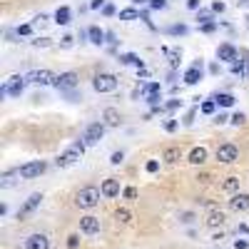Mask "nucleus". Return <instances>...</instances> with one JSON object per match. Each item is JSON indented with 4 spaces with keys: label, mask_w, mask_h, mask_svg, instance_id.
Returning <instances> with one entry per match:
<instances>
[{
    "label": "nucleus",
    "mask_w": 249,
    "mask_h": 249,
    "mask_svg": "<svg viewBox=\"0 0 249 249\" xmlns=\"http://www.w3.org/2000/svg\"><path fill=\"white\" fill-rule=\"evenodd\" d=\"M100 197H105V195H102V190H97V187H82V190L77 192L75 204L80 207V210H92V207L100 204Z\"/></svg>",
    "instance_id": "nucleus-1"
},
{
    "label": "nucleus",
    "mask_w": 249,
    "mask_h": 249,
    "mask_svg": "<svg viewBox=\"0 0 249 249\" xmlns=\"http://www.w3.org/2000/svg\"><path fill=\"white\" fill-rule=\"evenodd\" d=\"M92 88H95V92H115L117 90V77L112 72H100L92 80Z\"/></svg>",
    "instance_id": "nucleus-2"
},
{
    "label": "nucleus",
    "mask_w": 249,
    "mask_h": 249,
    "mask_svg": "<svg viewBox=\"0 0 249 249\" xmlns=\"http://www.w3.org/2000/svg\"><path fill=\"white\" fill-rule=\"evenodd\" d=\"M25 77H20V75H13V77H8L5 82H3V95H10V97H20L23 95V88H25Z\"/></svg>",
    "instance_id": "nucleus-3"
},
{
    "label": "nucleus",
    "mask_w": 249,
    "mask_h": 249,
    "mask_svg": "<svg viewBox=\"0 0 249 249\" xmlns=\"http://www.w3.org/2000/svg\"><path fill=\"white\" fill-rule=\"evenodd\" d=\"M48 170V164L43 162V160H37V162H28V164H23L18 172H20V177L23 179H35V177H40Z\"/></svg>",
    "instance_id": "nucleus-4"
},
{
    "label": "nucleus",
    "mask_w": 249,
    "mask_h": 249,
    "mask_svg": "<svg viewBox=\"0 0 249 249\" xmlns=\"http://www.w3.org/2000/svg\"><path fill=\"white\" fill-rule=\"evenodd\" d=\"M105 127H107L105 122H90L88 127H85V135H82V140H85L88 144H97V142L102 140V135H105Z\"/></svg>",
    "instance_id": "nucleus-5"
},
{
    "label": "nucleus",
    "mask_w": 249,
    "mask_h": 249,
    "mask_svg": "<svg viewBox=\"0 0 249 249\" xmlns=\"http://www.w3.org/2000/svg\"><path fill=\"white\" fill-rule=\"evenodd\" d=\"M77 72H60V75H55V82H53V85L60 90V92H65V90H72V88H77Z\"/></svg>",
    "instance_id": "nucleus-6"
},
{
    "label": "nucleus",
    "mask_w": 249,
    "mask_h": 249,
    "mask_svg": "<svg viewBox=\"0 0 249 249\" xmlns=\"http://www.w3.org/2000/svg\"><path fill=\"white\" fill-rule=\"evenodd\" d=\"M217 160H219L222 164H232V162L239 160V150L234 147V144L224 142V144H219V147H217Z\"/></svg>",
    "instance_id": "nucleus-7"
},
{
    "label": "nucleus",
    "mask_w": 249,
    "mask_h": 249,
    "mask_svg": "<svg viewBox=\"0 0 249 249\" xmlns=\"http://www.w3.org/2000/svg\"><path fill=\"white\" fill-rule=\"evenodd\" d=\"M40 202H43V195H40V192L30 195V197L25 199V204H23V207H20V210H18V219H25L28 214H33V212L37 210V207H40Z\"/></svg>",
    "instance_id": "nucleus-8"
},
{
    "label": "nucleus",
    "mask_w": 249,
    "mask_h": 249,
    "mask_svg": "<svg viewBox=\"0 0 249 249\" xmlns=\"http://www.w3.org/2000/svg\"><path fill=\"white\" fill-rule=\"evenodd\" d=\"M25 80L33 82V85H53V82H55V75H53L50 70H33Z\"/></svg>",
    "instance_id": "nucleus-9"
},
{
    "label": "nucleus",
    "mask_w": 249,
    "mask_h": 249,
    "mask_svg": "<svg viewBox=\"0 0 249 249\" xmlns=\"http://www.w3.org/2000/svg\"><path fill=\"white\" fill-rule=\"evenodd\" d=\"M80 157H82V152H80L77 147H70V150H65L62 155H57L55 164H57V167H70V164H75Z\"/></svg>",
    "instance_id": "nucleus-10"
},
{
    "label": "nucleus",
    "mask_w": 249,
    "mask_h": 249,
    "mask_svg": "<svg viewBox=\"0 0 249 249\" xmlns=\"http://www.w3.org/2000/svg\"><path fill=\"white\" fill-rule=\"evenodd\" d=\"M80 232H82V234H97V232H100V219L92 217V214L82 217V219H80Z\"/></svg>",
    "instance_id": "nucleus-11"
},
{
    "label": "nucleus",
    "mask_w": 249,
    "mask_h": 249,
    "mask_svg": "<svg viewBox=\"0 0 249 249\" xmlns=\"http://www.w3.org/2000/svg\"><path fill=\"white\" fill-rule=\"evenodd\" d=\"M230 210H232V212H247V210H249V195H244V192L232 195V199H230Z\"/></svg>",
    "instance_id": "nucleus-12"
},
{
    "label": "nucleus",
    "mask_w": 249,
    "mask_h": 249,
    "mask_svg": "<svg viewBox=\"0 0 249 249\" xmlns=\"http://www.w3.org/2000/svg\"><path fill=\"white\" fill-rule=\"evenodd\" d=\"M25 249H50L48 234H30L25 239Z\"/></svg>",
    "instance_id": "nucleus-13"
},
{
    "label": "nucleus",
    "mask_w": 249,
    "mask_h": 249,
    "mask_svg": "<svg viewBox=\"0 0 249 249\" xmlns=\"http://www.w3.org/2000/svg\"><path fill=\"white\" fill-rule=\"evenodd\" d=\"M217 57H219V60H224V62H237L239 53H237V48H234V45L224 43V45H219V48H217Z\"/></svg>",
    "instance_id": "nucleus-14"
},
{
    "label": "nucleus",
    "mask_w": 249,
    "mask_h": 249,
    "mask_svg": "<svg viewBox=\"0 0 249 249\" xmlns=\"http://www.w3.org/2000/svg\"><path fill=\"white\" fill-rule=\"evenodd\" d=\"M100 190H102V195H105L107 199H112V197L120 195V182H117V179H105Z\"/></svg>",
    "instance_id": "nucleus-15"
},
{
    "label": "nucleus",
    "mask_w": 249,
    "mask_h": 249,
    "mask_svg": "<svg viewBox=\"0 0 249 249\" xmlns=\"http://www.w3.org/2000/svg\"><path fill=\"white\" fill-rule=\"evenodd\" d=\"M88 37H90L92 45H102V43H105V37H107V33L102 28H97V25H90L88 28Z\"/></svg>",
    "instance_id": "nucleus-16"
},
{
    "label": "nucleus",
    "mask_w": 249,
    "mask_h": 249,
    "mask_svg": "<svg viewBox=\"0 0 249 249\" xmlns=\"http://www.w3.org/2000/svg\"><path fill=\"white\" fill-rule=\"evenodd\" d=\"M102 120H105V124L107 127H120V110H115V107H107L105 112H102Z\"/></svg>",
    "instance_id": "nucleus-17"
},
{
    "label": "nucleus",
    "mask_w": 249,
    "mask_h": 249,
    "mask_svg": "<svg viewBox=\"0 0 249 249\" xmlns=\"http://www.w3.org/2000/svg\"><path fill=\"white\" fill-rule=\"evenodd\" d=\"M120 62H122V65H135L137 70H144V62H142L140 55H135V53H124V55H120Z\"/></svg>",
    "instance_id": "nucleus-18"
},
{
    "label": "nucleus",
    "mask_w": 249,
    "mask_h": 249,
    "mask_svg": "<svg viewBox=\"0 0 249 249\" xmlns=\"http://www.w3.org/2000/svg\"><path fill=\"white\" fill-rule=\"evenodd\" d=\"M202 80V68H190V70H187L184 72V85H197V82Z\"/></svg>",
    "instance_id": "nucleus-19"
},
{
    "label": "nucleus",
    "mask_w": 249,
    "mask_h": 249,
    "mask_svg": "<svg viewBox=\"0 0 249 249\" xmlns=\"http://www.w3.org/2000/svg\"><path fill=\"white\" fill-rule=\"evenodd\" d=\"M222 224H224V212L210 210V214H207V227H222Z\"/></svg>",
    "instance_id": "nucleus-20"
},
{
    "label": "nucleus",
    "mask_w": 249,
    "mask_h": 249,
    "mask_svg": "<svg viewBox=\"0 0 249 249\" xmlns=\"http://www.w3.org/2000/svg\"><path fill=\"white\" fill-rule=\"evenodd\" d=\"M70 18H72V10H70L68 5H62V8H57V13H55V23H57V25H68Z\"/></svg>",
    "instance_id": "nucleus-21"
},
{
    "label": "nucleus",
    "mask_w": 249,
    "mask_h": 249,
    "mask_svg": "<svg viewBox=\"0 0 249 249\" xmlns=\"http://www.w3.org/2000/svg\"><path fill=\"white\" fill-rule=\"evenodd\" d=\"M162 160L167 162V164H175V162H179L182 160V152H179V147H167L162 152Z\"/></svg>",
    "instance_id": "nucleus-22"
},
{
    "label": "nucleus",
    "mask_w": 249,
    "mask_h": 249,
    "mask_svg": "<svg viewBox=\"0 0 249 249\" xmlns=\"http://www.w3.org/2000/svg\"><path fill=\"white\" fill-rule=\"evenodd\" d=\"M212 100L217 102L219 107H232V105H234V97H232L230 92H219V95H214Z\"/></svg>",
    "instance_id": "nucleus-23"
},
{
    "label": "nucleus",
    "mask_w": 249,
    "mask_h": 249,
    "mask_svg": "<svg viewBox=\"0 0 249 249\" xmlns=\"http://www.w3.org/2000/svg\"><path fill=\"white\" fill-rule=\"evenodd\" d=\"M204 160H207V150H204V147H195V150L190 152V162H192V164H202Z\"/></svg>",
    "instance_id": "nucleus-24"
},
{
    "label": "nucleus",
    "mask_w": 249,
    "mask_h": 249,
    "mask_svg": "<svg viewBox=\"0 0 249 249\" xmlns=\"http://www.w3.org/2000/svg\"><path fill=\"white\" fill-rule=\"evenodd\" d=\"M137 18H140V10H137V8H124V10H120V20H124V23L137 20Z\"/></svg>",
    "instance_id": "nucleus-25"
},
{
    "label": "nucleus",
    "mask_w": 249,
    "mask_h": 249,
    "mask_svg": "<svg viewBox=\"0 0 249 249\" xmlns=\"http://www.w3.org/2000/svg\"><path fill=\"white\" fill-rule=\"evenodd\" d=\"M222 187H224V192H232V195H237V190H239V177H227Z\"/></svg>",
    "instance_id": "nucleus-26"
},
{
    "label": "nucleus",
    "mask_w": 249,
    "mask_h": 249,
    "mask_svg": "<svg viewBox=\"0 0 249 249\" xmlns=\"http://www.w3.org/2000/svg\"><path fill=\"white\" fill-rule=\"evenodd\" d=\"M164 53L170 55V65L177 68V65H179V60H182V50H179V48H175V50H167V48H164Z\"/></svg>",
    "instance_id": "nucleus-27"
},
{
    "label": "nucleus",
    "mask_w": 249,
    "mask_h": 249,
    "mask_svg": "<svg viewBox=\"0 0 249 249\" xmlns=\"http://www.w3.org/2000/svg\"><path fill=\"white\" fill-rule=\"evenodd\" d=\"M115 219H117V222H122V224H127V222H132V214H130V210L120 207V210L115 212Z\"/></svg>",
    "instance_id": "nucleus-28"
},
{
    "label": "nucleus",
    "mask_w": 249,
    "mask_h": 249,
    "mask_svg": "<svg viewBox=\"0 0 249 249\" xmlns=\"http://www.w3.org/2000/svg\"><path fill=\"white\" fill-rule=\"evenodd\" d=\"M15 175L20 177V172H5V175H3V182H0V187H3V190H5V187H13V182H15L13 177H15Z\"/></svg>",
    "instance_id": "nucleus-29"
},
{
    "label": "nucleus",
    "mask_w": 249,
    "mask_h": 249,
    "mask_svg": "<svg viewBox=\"0 0 249 249\" xmlns=\"http://www.w3.org/2000/svg\"><path fill=\"white\" fill-rule=\"evenodd\" d=\"M214 107H217V102H214V100L202 102V112H204V115H212V112H214Z\"/></svg>",
    "instance_id": "nucleus-30"
},
{
    "label": "nucleus",
    "mask_w": 249,
    "mask_h": 249,
    "mask_svg": "<svg viewBox=\"0 0 249 249\" xmlns=\"http://www.w3.org/2000/svg\"><path fill=\"white\" fill-rule=\"evenodd\" d=\"M230 122L234 124V127H239V124H244V122H247V115H244V112H234Z\"/></svg>",
    "instance_id": "nucleus-31"
},
{
    "label": "nucleus",
    "mask_w": 249,
    "mask_h": 249,
    "mask_svg": "<svg viewBox=\"0 0 249 249\" xmlns=\"http://www.w3.org/2000/svg\"><path fill=\"white\" fill-rule=\"evenodd\" d=\"M244 72H247V70H244V62H242V60L232 62V75H239V77H242Z\"/></svg>",
    "instance_id": "nucleus-32"
},
{
    "label": "nucleus",
    "mask_w": 249,
    "mask_h": 249,
    "mask_svg": "<svg viewBox=\"0 0 249 249\" xmlns=\"http://www.w3.org/2000/svg\"><path fill=\"white\" fill-rule=\"evenodd\" d=\"M33 28H35L33 23H25V25H20V28H18V35H23V37H28V35H33Z\"/></svg>",
    "instance_id": "nucleus-33"
},
{
    "label": "nucleus",
    "mask_w": 249,
    "mask_h": 249,
    "mask_svg": "<svg viewBox=\"0 0 249 249\" xmlns=\"http://www.w3.org/2000/svg\"><path fill=\"white\" fill-rule=\"evenodd\" d=\"M155 92H162V88H160V82H150V85L144 88V95H155Z\"/></svg>",
    "instance_id": "nucleus-34"
},
{
    "label": "nucleus",
    "mask_w": 249,
    "mask_h": 249,
    "mask_svg": "<svg viewBox=\"0 0 249 249\" xmlns=\"http://www.w3.org/2000/svg\"><path fill=\"white\" fill-rule=\"evenodd\" d=\"M150 8L152 10H164L167 8V0H150Z\"/></svg>",
    "instance_id": "nucleus-35"
},
{
    "label": "nucleus",
    "mask_w": 249,
    "mask_h": 249,
    "mask_svg": "<svg viewBox=\"0 0 249 249\" xmlns=\"http://www.w3.org/2000/svg\"><path fill=\"white\" fill-rule=\"evenodd\" d=\"M167 33L170 35H184L187 33V25H172V28H167Z\"/></svg>",
    "instance_id": "nucleus-36"
},
{
    "label": "nucleus",
    "mask_w": 249,
    "mask_h": 249,
    "mask_svg": "<svg viewBox=\"0 0 249 249\" xmlns=\"http://www.w3.org/2000/svg\"><path fill=\"white\" fill-rule=\"evenodd\" d=\"M144 170H147V172H150V175H155V172H157V170H160V162H157V160H150V162H147V164H144Z\"/></svg>",
    "instance_id": "nucleus-37"
},
{
    "label": "nucleus",
    "mask_w": 249,
    "mask_h": 249,
    "mask_svg": "<svg viewBox=\"0 0 249 249\" xmlns=\"http://www.w3.org/2000/svg\"><path fill=\"white\" fill-rule=\"evenodd\" d=\"M72 43H75L72 35H62L60 37V48H72Z\"/></svg>",
    "instance_id": "nucleus-38"
},
{
    "label": "nucleus",
    "mask_w": 249,
    "mask_h": 249,
    "mask_svg": "<svg viewBox=\"0 0 249 249\" xmlns=\"http://www.w3.org/2000/svg\"><path fill=\"white\" fill-rule=\"evenodd\" d=\"M197 20H199V23H210V20H212L210 10H199V13H197Z\"/></svg>",
    "instance_id": "nucleus-39"
},
{
    "label": "nucleus",
    "mask_w": 249,
    "mask_h": 249,
    "mask_svg": "<svg viewBox=\"0 0 249 249\" xmlns=\"http://www.w3.org/2000/svg\"><path fill=\"white\" fill-rule=\"evenodd\" d=\"M33 45L35 48H50V40L48 37H37V40H33Z\"/></svg>",
    "instance_id": "nucleus-40"
},
{
    "label": "nucleus",
    "mask_w": 249,
    "mask_h": 249,
    "mask_svg": "<svg viewBox=\"0 0 249 249\" xmlns=\"http://www.w3.org/2000/svg\"><path fill=\"white\" fill-rule=\"evenodd\" d=\"M179 127V122L177 120H167V122H164V130H167V132H175Z\"/></svg>",
    "instance_id": "nucleus-41"
},
{
    "label": "nucleus",
    "mask_w": 249,
    "mask_h": 249,
    "mask_svg": "<svg viewBox=\"0 0 249 249\" xmlns=\"http://www.w3.org/2000/svg\"><path fill=\"white\" fill-rule=\"evenodd\" d=\"M122 160H124V152H122V150H120V152H112V157H110V162H112V164H120Z\"/></svg>",
    "instance_id": "nucleus-42"
},
{
    "label": "nucleus",
    "mask_w": 249,
    "mask_h": 249,
    "mask_svg": "<svg viewBox=\"0 0 249 249\" xmlns=\"http://www.w3.org/2000/svg\"><path fill=\"white\" fill-rule=\"evenodd\" d=\"M77 244H80V237H77V234H70V237H68V247H70V249H77Z\"/></svg>",
    "instance_id": "nucleus-43"
},
{
    "label": "nucleus",
    "mask_w": 249,
    "mask_h": 249,
    "mask_svg": "<svg viewBox=\"0 0 249 249\" xmlns=\"http://www.w3.org/2000/svg\"><path fill=\"white\" fill-rule=\"evenodd\" d=\"M107 3L105 0H90V10H100V8H105Z\"/></svg>",
    "instance_id": "nucleus-44"
},
{
    "label": "nucleus",
    "mask_w": 249,
    "mask_h": 249,
    "mask_svg": "<svg viewBox=\"0 0 249 249\" xmlns=\"http://www.w3.org/2000/svg\"><path fill=\"white\" fill-rule=\"evenodd\" d=\"M102 15H105V18H112V15H115V5H112V3H107L105 8H102Z\"/></svg>",
    "instance_id": "nucleus-45"
},
{
    "label": "nucleus",
    "mask_w": 249,
    "mask_h": 249,
    "mask_svg": "<svg viewBox=\"0 0 249 249\" xmlns=\"http://www.w3.org/2000/svg\"><path fill=\"white\" fill-rule=\"evenodd\" d=\"M179 105H182V100H170L167 105H164V110H177Z\"/></svg>",
    "instance_id": "nucleus-46"
},
{
    "label": "nucleus",
    "mask_w": 249,
    "mask_h": 249,
    "mask_svg": "<svg viewBox=\"0 0 249 249\" xmlns=\"http://www.w3.org/2000/svg\"><path fill=\"white\" fill-rule=\"evenodd\" d=\"M230 120H232V117H227L224 112H219V115L214 117V122H217V124H227V122H230Z\"/></svg>",
    "instance_id": "nucleus-47"
},
{
    "label": "nucleus",
    "mask_w": 249,
    "mask_h": 249,
    "mask_svg": "<svg viewBox=\"0 0 249 249\" xmlns=\"http://www.w3.org/2000/svg\"><path fill=\"white\" fill-rule=\"evenodd\" d=\"M122 195L127 197V199H135V197H137V190H135V187H127V190H124Z\"/></svg>",
    "instance_id": "nucleus-48"
},
{
    "label": "nucleus",
    "mask_w": 249,
    "mask_h": 249,
    "mask_svg": "<svg viewBox=\"0 0 249 249\" xmlns=\"http://www.w3.org/2000/svg\"><path fill=\"white\" fill-rule=\"evenodd\" d=\"M199 5H202V0H187V8L190 10H199Z\"/></svg>",
    "instance_id": "nucleus-49"
},
{
    "label": "nucleus",
    "mask_w": 249,
    "mask_h": 249,
    "mask_svg": "<svg viewBox=\"0 0 249 249\" xmlns=\"http://www.w3.org/2000/svg\"><path fill=\"white\" fill-rule=\"evenodd\" d=\"M212 13H224V3H222V0H217V3H212Z\"/></svg>",
    "instance_id": "nucleus-50"
},
{
    "label": "nucleus",
    "mask_w": 249,
    "mask_h": 249,
    "mask_svg": "<svg viewBox=\"0 0 249 249\" xmlns=\"http://www.w3.org/2000/svg\"><path fill=\"white\" fill-rule=\"evenodd\" d=\"M45 20H48V15H43V13H40V15L33 20V25H45Z\"/></svg>",
    "instance_id": "nucleus-51"
},
{
    "label": "nucleus",
    "mask_w": 249,
    "mask_h": 249,
    "mask_svg": "<svg viewBox=\"0 0 249 249\" xmlns=\"http://www.w3.org/2000/svg\"><path fill=\"white\" fill-rule=\"evenodd\" d=\"M192 219H195V214H192V212H184V214L179 217V222H184V224H190Z\"/></svg>",
    "instance_id": "nucleus-52"
},
{
    "label": "nucleus",
    "mask_w": 249,
    "mask_h": 249,
    "mask_svg": "<svg viewBox=\"0 0 249 249\" xmlns=\"http://www.w3.org/2000/svg\"><path fill=\"white\" fill-rule=\"evenodd\" d=\"M214 30H217L214 23H204V25H202V33H214Z\"/></svg>",
    "instance_id": "nucleus-53"
},
{
    "label": "nucleus",
    "mask_w": 249,
    "mask_h": 249,
    "mask_svg": "<svg viewBox=\"0 0 249 249\" xmlns=\"http://www.w3.org/2000/svg\"><path fill=\"white\" fill-rule=\"evenodd\" d=\"M234 249H249V242H244V239H237V242H234Z\"/></svg>",
    "instance_id": "nucleus-54"
},
{
    "label": "nucleus",
    "mask_w": 249,
    "mask_h": 249,
    "mask_svg": "<svg viewBox=\"0 0 249 249\" xmlns=\"http://www.w3.org/2000/svg\"><path fill=\"white\" fill-rule=\"evenodd\" d=\"M195 115H197V110H190V115L184 117V124H192L195 122Z\"/></svg>",
    "instance_id": "nucleus-55"
},
{
    "label": "nucleus",
    "mask_w": 249,
    "mask_h": 249,
    "mask_svg": "<svg viewBox=\"0 0 249 249\" xmlns=\"http://www.w3.org/2000/svg\"><path fill=\"white\" fill-rule=\"evenodd\" d=\"M210 72H212V75H219V62H212V65H210Z\"/></svg>",
    "instance_id": "nucleus-56"
},
{
    "label": "nucleus",
    "mask_w": 249,
    "mask_h": 249,
    "mask_svg": "<svg viewBox=\"0 0 249 249\" xmlns=\"http://www.w3.org/2000/svg\"><path fill=\"white\" fill-rule=\"evenodd\" d=\"M135 5H142V3H150V0H132Z\"/></svg>",
    "instance_id": "nucleus-57"
}]
</instances>
